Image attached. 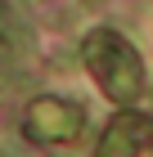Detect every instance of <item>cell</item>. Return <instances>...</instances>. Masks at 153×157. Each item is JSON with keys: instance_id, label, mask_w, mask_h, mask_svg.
I'll use <instances>...</instances> for the list:
<instances>
[{"instance_id": "cell-1", "label": "cell", "mask_w": 153, "mask_h": 157, "mask_svg": "<svg viewBox=\"0 0 153 157\" xmlns=\"http://www.w3.org/2000/svg\"><path fill=\"white\" fill-rule=\"evenodd\" d=\"M86 67L104 81V90L113 99H135L140 94V81H144L140 59H135L113 32H95V36L86 40Z\"/></svg>"}, {"instance_id": "cell-2", "label": "cell", "mask_w": 153, "mask_h": 157, "mask_svg": "<svg viewBox=\"0 0 153 157\" xmlns=\"http://www.w3.org/2000/svg\"><path fill=\"white\" fill-rule=\"evenodd\" d=\"M27 135L36 139H77L81 135V108L59 99H36L27 108Z\"/></svg>"}]
</instances>
